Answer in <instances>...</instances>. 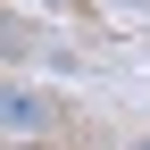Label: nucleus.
I'll list each match as a JSON object with an SVG mask.
<instances>
[{"label": "nucleus", "instance_id": "f03ea898", "mask_svg": "<svg viewBox=\"0 0 150 150\" xmlns=\"http://www.w3.org/2000/svg\"><path fill=\"white\" fill-rule=\"evenodd\" d=\"M117 8H134V17H150V0H117Z\"/></svg>", "mask_w": 150, "mask_h": 150}, {"label": "nucleus", "instance_id": "f257e3e1", "mask_svg": "<svg viewBox=\"0 0 150 150\" xmlns=\"http://www.w3.org/2000/svg\"><path fill=\"white\" fill-rule=\"evenodd\" d=\"M67 117H75V108H67V92H42V83H0V142H50Z\"/></svg>", "mask_w": 150, "mask_h": 150}]
</instances>
